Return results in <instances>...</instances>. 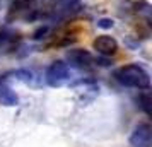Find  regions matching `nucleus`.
Masks as SVG:
<instances>
[{
    "label": "nucleus",
    "mask_w": 152,
    "mask_h": 147,
    "mask_svg": "<svg viewBox=\"0 0 152 147\" xmlns=\"http://www.w3.org/2000/svg\"><path fill=\"white\" fill-rule=\"evenodd\" d=\"M115 79L121 86L126 87H135V89H149L151 87V77L149 72L140 67L137 63H130V65H123L120 69L115 70Z\"/></svg>",
    "instance_id": "nucleus-1"
},
{
    "label": "nucleus",
    "mask_w": 152,
    "mask_h": 147,
    "mask_svg": "<svg viewBox=\"0 0 152 147\" xmlns=\"http://www.w3.org/2000/svg\"><path fill=\"white\" fill-rule=\"evenodd\" d=\"M70 79V69L67 63L63 62H53L46 69V74H45V80L46 84L51 86V87H60L63 86L67 80Z\"/></svg>",
    "instance_id": "nucleus-2"
},
{
    "label": "nucleus",
    "mask_w": 152,
    "mask_h": 147,
    "mask_svg": "<svg viewBox=\"0 0 152 147\" xmlns=\"http://www.w3.org/2000/svg\"><path fill=\"white\" fill-rule=\"evenodd\" d=\"M130 144L133 147H151L152 130L149 123H138L130 135Z\"/></svg>",
    "instance_id": "nucleus-3"
},
{
    "label": "nucleus",
    "mask_w": 152,
    "mask_h": 147,
    "mask_svg": "<svg viewBox=\"0 0 152 147\" xmlns=\"http://www.w3.org/2000/svg\"><path fill=\"white\" fill-rule=\"evenodd\" d=\"M92 48L96 50L99 55L111 56V55H115V53L118 51V41L113 38V36L101 34L92 41Z\"/></svg>",
    "instance_id": "nucleus-4"
},
{
    "label": "nucleus",
    "mask_w": 152,
    "mask_h": 147,
    "mask_svg": "<svg viewBox=\"0 0 152 147\" xmlns=\"http://www.w3.org/2000/svg\"><path fill=\"white\" fill-rule=\"evenodd\" d=\"M67 58L72 65L75 67H80V69H87L91 63H92V56L87 50H82V48H74L67 51Z\"/></svg>",
    "instance_id": "nucleus-5"
},
{
    "label": "nucleus",
    "mask_w": 152,
    "mask_h": 147,
    "mask_svg": "<svg viewBox=\"0 0 152 147\" xmlns=\"http://www.w3.org/2000/svg\"><path fill=\"white\" fill-rule=\"evenodd\" d=\"M0 103L5 106H14L17 105V94L10 87L0 84Z\"/></svg>",
    "instance_id": "nucleus-6"
},
{
    "label": "nucleus",
    "mask_w": 152,
    "mask_h": 147,
    "mask_svg": "<svg viewBox=\"0 0 152 147\" xmlns=\"http://www.w3.org/2000/svg\"><path fill=\"white\" fill-rule=\"evenodd\" d=\"M14 75L19 79V80L26 82V84H33V82H34V72H33V70L22 69V70H17V72H14Z\"/></svg>",
    "instance_id": "nucleus-7"
},
{
    "label": "nucleus",
    "mask_w": 152,
    "mask_h": 147,
    "mask_svg": "<svg viewBox=\"0 0 152 147\" xmlns=\"http://www.w3.org/2000/svg\"><path fill=\"white\" fill-rule=\"evenodd\" d=\"M138 105L144 110L145 115H151V96H149V92H144V94L138 98Z\"/></svg>",
    "instance_id": "nucleus-8"
},
{
    "label": "nucleus",
    "mask_w": 152,
    "mask_h": 147,
    "mask_svg": "<svg viewBox=\"0 0 152 147\" xmlns=\"http://www.w3.org/2000/svg\"><path fill=\"white\" fill-rule=\"evenodd\" d=\"M80 4V0H58V5L62 7V10H72Z\"/></svg>",
    "instance_id": "nucleus-9"
},
{
    "label": "nucleus",
    "mask_w": 152,
    "mask_h": 147,
    "mask_svg": "<svg viewBox=\"0 0 152 147\" xmlns=\"http://www.w3.org/2000/svg\"><path fill=\"white\" fill-rule=\"evenodd\" d=\"M97 26L99 28H113V21L111 19H99L97 21Z\"/></svg>",
    "instance_id": "nucleus-10"
},
{
    "label": "nucleus",
    "mask_w": 152,
    "mask_h": 147,
    "mask_svg": "<svg viewBox=\"0 0 152 147\" xmlns=\"http://www.w3.org/2000/svg\"><path fill=\"white\" fill-rule=\"evenodd\" d=\"M46 33H48V28H39V29L34 33V39H39V38H43Z\"/></svg>",
    "instance_id": "nucleus-11"
}]
</instances>
